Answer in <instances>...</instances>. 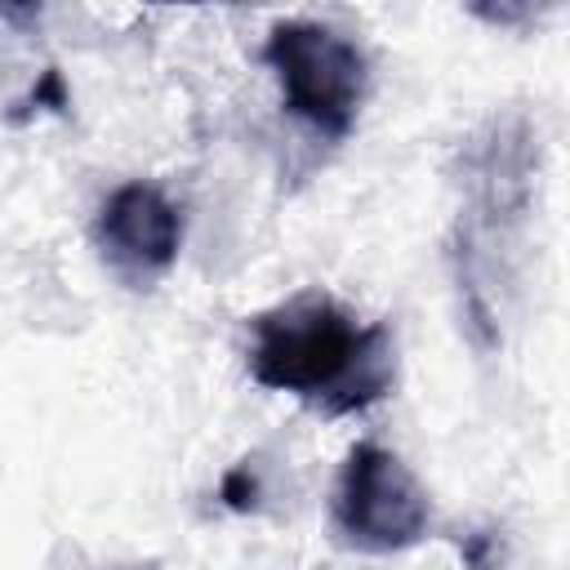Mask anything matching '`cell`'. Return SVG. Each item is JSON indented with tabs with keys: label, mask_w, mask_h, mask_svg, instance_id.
Masks as SVG:
<instances>
[{
	"label": "cell",
	"mask_w": 570,
	"mask_h": 570,
	"mask_svg": "<svg viewBox=\"0 0 570 570\" xmlns=\"http://www.w3.org/2000/svg\"><path fill=\"white\" fill-rule=\"evenodd\" d=\"M254 374L267 387L330 401L334 410L365 405L387 383L383 330H361L321 294H298L254 334Z\"/></svg>",
	"instance_id": "cell-1"
},
{
	"label": "cell",
	"mask_w": 570,
	"mask_h": 570,
	"mask_svg": "<svg viewBox=\"0 0 570 570\" xmlns=\"http://www.w3.org/2000/svg\"><path fill=\"white\" fill-rule=\"evenodd\" d=\"M267 62L276 67L285 98L298 116L316 120L330 134L347 129L365 89V62L356 45L312 22H285L272 31Z\"/></svg>",
	"instance_id": "cell-2"
},
{
	"label": "cell",
	"mask_w": 570,
	"mask_h": 570,
	"mask_svg": "<svg viewBox=\"0 0 570 570\" xmlns=\"http://www.w3.org/2000/svg\"><path fill=\"white\" fill-rule=\"evenodd\" d=\"M428 525V499L419 481L379 445H356L338 490V530L370 552L405 548Z\"/></svg>",
	"instance_id": "cell-3"
},
{
	"label": "cell",
	"mask_w": 570,
	"mask_h": 570,
	"mask_svg": "<svg viewBox=\"0 0 570 570\" xmlns=\"http://www.w3.org/2000/svg\"><path fill=\"white\" fill-rule=\"evenodd\" d=\"M98 236H102V249L116 267L156 272L178 249V214L169 209V200L160 191L134 183L107 200Z\"/></svg>",
	"instance_id": "cell-4"
}]
</instances>
